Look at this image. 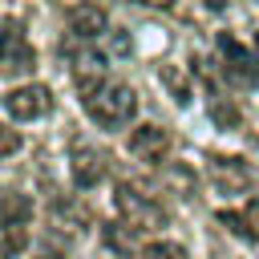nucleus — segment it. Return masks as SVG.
<instances>
[{"label":"nucleus","mask_w":259,"mask_h":259,"mask_svg":"<svg viewBox=\"0 0 259 259\" xmlns=\"http://www.w3.org/2000/svg\"><path fill=\"white\" fill-rule=\"evenodd\" d=\"M85 113H89L97 125L117 130V125H125V121L138 113V93H134L130 85H121V81H101L97 89L85 93Z\"/></svg>","instance_id":"nucleus-1"},{"label":"nucleus","mask_w":259,"mask_h":259,"mask_svg":"<svg viewBox=\"0 0 259 259\" xmlns=\"http://www.w3.org/2000/svg\"><path fill=\"white\" fill-rule=\"evenodd\" d=\"M32 65H36V53H32L20 20H4L0 24V73L20 77V73H32Z\"/></svg>","instance_id":"nucleus-2"},{"label":"nucleus","mask_w":259,"mask_h":259,"mask_svg":"<svg viewBox=\"0 0 259 259\" xmlns=\"http://www.w3.org/2000/svg\"><path fill=\"white\" fill-rule=\"evenodd\" d=\"M113 202H117V210L130 219V227H166V210H162V202L150 198V194H142V190L130 186V182H117Z\"/></svg>","instance_id":"nucleus-3"},{"label":"nucleus","mask_w":259,"mask_h":259,"mask_svg":"<svg viewBox=\"0 0 259 259\" xmlns=\"http://www.w3.org/2000/svg\"><path fill=\"white\" fill-rule=\"evenodd\" d=\"M219 53H223V73L239 85H255L259 81V61L251 49H243L231 32H219Z\"/></svg>","instance_id":"nucleus-4"},{"label":"nucleus","mask_w":259,"mask_h":259,"mask_svg":"<svg viewBox=\"0 0 259 259\" xmlns=\"http://www.w3.org/2000/svg\"><path fill=\"white\" fill-rule=\"evenodd\" d=\"M4 109L16 121H36L53 109V89L49 85H20V89L4 93Z\"/></svg>","instance_id":"nucleus-5"},{"label":"nucleus","mask_w":259,"mask_h":259,"mask_svg":"<svg viewBox=\"0 0 259 259\" xmlns=\"http://www.w3.org/2000/svg\"><path fill=\"white\" fill-rule=\"evenodd\" d=\"M69 32H77L81 40H93V36H101L105 32V24H109V12L97 4V0H77L73 8H69Z\"/></svg>","instance_id":"nucleus-6"},{"label":"nucleus","mask_w":259,"mask_h":259,"mask_svg":"<svg viewBox=\"0 0 259 259\" xmlns=\"http://www.w3.org/2000/svg\"><path fill=\"white\" fill-rule=\"evenodd\" d=\"M130 154L138 162H162L170 154V134L162 125H138L130 134Z\"/></svg>","instance_id":"nucleus-7"},{"label":"nucleus","mask_w":259,"mask_h":259,"mask_svg":"<svg viewBox=\"0 0 259 259\" xmlns=\"http://www.w3.org/2000/svg\"><path fill=\"white\" fill-rule=\"evenodd\" d=\"M69 170H73V182H77L81 190H93V186L105 178V154H97V150H89V146H77Z\"/></svg>","instance_id":"nucleus-8"},{"label":"nucleus","mask_w":259,"mask_h":259,"mask_svg":"<svg viewBox=\"0 0 259 259\" xmlns=\"http://www.w3.org/2000/svg\"><path fill=\"white\" fill-rule=\"evenodd\" d=\"M210 178L227 194H239V190L251 186V170H247L243 158H210Z\"/></svg>","instance_id":"nucleus-9"},{"label":"nucleus","mask_w":259,"mask_h":259,"mask_svg":"<svg viewBox=\"0 0 259 259\" xmlns=\"http://www.w3.org/2000/svg\"><path fill=\"white\" fill-rule=\"evenodd\" d=\"M28 219H32V198L20 194V190L0 186V231H8V227H24Z\"/></svg>","instance_id":"nucleus-10"},{"label":"nucleus","mask_w":259,"mask_h":259,"mask_svg":"<svg viewBox=\"0 0 259 259\" xmlns=\"http://www.w3.org/2000/svg\"><path fill=\"white\" fill-rule=\"evenodd\" d=\"M73 77H77V85L89 93V89H97L101 81H105V57L101 53H77L73 57Z\"/></svg>","instance_id":"nucleus-11"},{"label":"nucleus","mask_w":259,"mask_h":259,"mask_svg":"<svg viewBox=\"0 0 259 259\" xmlns=\"http://www.w3.org/2000/svg\"><path fill=\"white\" fill-rule=\"evenodd\" d=\"M158 81L170 89V97H174L178 105L190 101V89H194V85H190V73H186L182 65H162V69H158Z\"/></svg>","instance_id":"nucleus-12"},{"label":"nucleus","mask_w":259,"mask_h":259,"mask_svg":"<svg viewBox=\"0 0 259 259\" xmlns=\"http://www.w3.org/2000/svg\"><path fill=\"white\" fill-rule=\"evenodd\" d=\"M210 121H214L219 130H239L243 113H239L235 101H227V97H210Z\"/></svg>","instance_id":"nucleus-13"},{"label":"nucleus","mask_w":259,"mask_h":259,"mask_svg":"<svg viewBox=\"0 0 259 259\" xmlns=\"http://www.w3.org/2000/svg\"><path fill=\"white\" fill-rule=\"evenodd\" d=\"M219 223H223V227H231V235H235V239H243V243L259 239V235H255V227L247 223V214H231V210H223V214H219Z\"/></svg>","instance_id":"nucleus-14"},{"label":"nucleus","mask_w":259,"mask_h":259,"mask_svg":"<svg viewBox=\"0 0 259 259\" xmlns=\"http://www.w3.org/2000/svg\"><path fill=\"white\" fill-rule=\"evenodd\" d=\"M146 255L150 259H186V247L182 243H146Z\"/></svg>","instance_id":"nucleus-15"},{"label":"nucleus","mask_w":259,"mask_h":259,"mask_svg":"<svg viewBox=\"0 0 259 259\" xmlns=\"http://www.w3.org/2000/svg\"><path fill=\"white\" fill-rule=\"evenodd\" d=\"M0 235H4V239H0V255H16V251L24 247V239H28L24 227H8V231H0Z\"/></svg>","instance_id":"nucleus-16"},{"label":"nucleus","mask_w":259,"mask_h":259,"mask_svg":"<svg viewBox=\"0 0 259 259\" xmlns=\"http://www.w3.org/2000/svg\"><path fill=\"white\" fill-rule=\"evenodd\" d=\"M16 150H20V134L8 130V125H0V158L4 154H16Z\"/></svg>","instance_id":"nucleus-17"},{"label":"nucleus","mask_w":259,"mask_h":259,"mask_svg":"<svg viewBox=\"0 0 259 259\" xmlns=\"http://www.w3.org/2000/svg\"><path fill=\"white\" fill-rule=\"evenodd\" d=\"M105 243H113V247L130 251V247H134V235H121V231H117V223H109V227H105Z\"/></svg>","instance_id":"nucleus-18"},{"label":"nucleus","mask_w":259,"mask_h":259,"mask_svg":"<svg viewBox=\"0 0 259 259\" xmlns=\"http://www.w3.org/2000/svg\"><path fill=\"white\" fill-rule=\"evenodd\" d=\"M243 214H247V223H251V227H255V235H259V198H251Z\"/></svg>","instance_id":"nucleus-19"},{"label":"nucleus","mask_w":259,"mask_h":259,"mask_svg":"<svg viewBox=\"0 0 259 259\" xmlns=\"http://www.w3.org/2000/svg\"><path fill=\"white\" fill-rule=\"evenodd\" d=\"M227 4H231V0H206V8H210V12H223Z\"/></svg>","instance_id":"nucleus-20"},{"label":"nucleus","mask_w":259,"mask_h":259,"mask_svg":"<svg viewBox=\"0 0 259 259\" xmlns=\"http://www.w3.org/2000/svg\"><path fill=\"white\" fill-rule=\"evenodd\" d=\"M142 4H150V8H170L174 0H142Z\"/></svg>","instance_id":"nucleus-21"},{"label":"nucleus","mask_w":259,"mask_h":259,"mask_svg":"<svg viewBox=\"0 0 259 259\" xmlns=\"http://www.w3.org/2000/svg\"><path fill=\"white\" fill-rule=\"evenodd\" d=\"M255 53H259V32H255Z\"/></svg>","instance_id":"nucleus-22"},{"label":"nucleus","mask_w":259,"mask_h":259,"mask_svg":"<svg viewBox=\"0 0 259 259\" xmlns=\"http://www.w3.org/2000/svg\"><path fill=\"white\" fill-rule=\"evenodd\" d=\"M40 259H61V255H40Z\"/></svg>","instance_id":"nucleus-23"}]
</instances>
